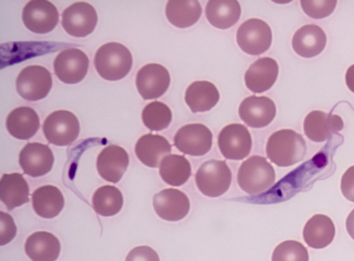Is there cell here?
Segmentation results:
<instances>
[{
    "instance_id": "cell-1",
    "label": "cell",
    "mask_w": 354,
    "mask_h": 261,
    "mask_svg": "<svg viewBox=\"0 0 354 261\" xmlns=\"http://www.w3.org/2000/svg\"><path fill=\"white\" fill-rule=\"evenodd\" d=\"M307 147L303 137L291 129H281L273 133L266 144L268 159L277 166L287 167L304 158Z\"/></svg>"
},
{
    "instance_id": "cell-2",
    "label": "cell",
    "mask_w": 354,
    "mask_h": 261,
    "mask_svg": "<svg viewBox=\"0 0 354 261\" xmlns=\"http://www.w3.org/2000/svg\"><path fill=\"white\" fill-rule=\"evenodd\" d=\"M132 64L133 58L129 50L118 42L102 45L94 57L97 72L103 79L109 81L124 78L129 72Z\"/></svg>"
},
{
    "instance_id": "cell-3",
    "label": "cell",
    "mask_w": 354,
    "mask_h": 261,
    "mask_svg": "<svg viewBox=\"0 0 354 261\" xmlns=\"http://www.w3.org/2000/svg\"><path fill=\"white\" fill-rule=\"evenodd\" d=\"M239 187L250 195H257L270 189L275 182L272 166L263 157L253 155L243 161L237 173Z\"/></svg>"
},
{
    "instance_id": "cell-4",
    "label": "cell",
    "mask_w": 354,
    "mask_h": 261,
    "mask_svg": "<svg viewBox=\"0 0 354 261\" xmlns=\"http://www.w3.org/2000/svg\"><path fill=\"white\" fill-rule=\"evenodd\" d=\"M231 181V171L223 160H207L201 165L195 174V182L198 190L203 195L211 197H216L225 193Z\"/></svg>"
},
{
    "instance_id": "cell-5",
    "label": "cell",
    "mask_w": 354,
    "mask_h": 261,
    "mask_svg": "<svg viewBox=\"0 0 354 261\" xmlns=\"http://www.w3.org/2000/svg\"><path fill=\"white\" fill-rule=\"evenodd\" d=\"M42 128L50 143L64 146L70 145L77 139L80 133V123L72 112L59 110L46 117Z\"/></svg>"
},
{
    "instance_id": "cell-6",
    "label": "cell",
    "mask_w": 354,
    "mask_h": 261,
    "mask_svg": "<svg viewBox=\"0 0 354 261\" xmlns=\"http://www.w3.org/2000/svg\"><path fill=\"white\" fill-rule=\"evenodd\" d=\"M52 76L44 67L31 65L24 68L16 79L18 94L27 101H38L46 97L52 87Z\"/></svg>"
},
{
    "instance_id": "cell-7",
    "label": "cell",
    "mask_w": 354,
    "mask_h": 261,
    "mask_svg": "<svg viewBox=\"0 0 354 261\" xmlns=\"http://www.w3.org/2000/svg\"><path fill=\"white\" fill-rule=\"evenodd\" d=\"M272 30L264 21L252 18L244 21L238 28L236 41L247 54L259 55L267 51L272 43Z\"/></svg>"
},
{
    "instance_id": "cell-8",
    "label": "cell",
    "mask_w": 354,
    "mask_h": 261,
    "mask_svg": "<svg viewBox=\"0 0 354 261\" xmlns=\"http://www.w3.org/2000/svg\"><path fill=\"white\" fill-rule=\"evenodd\" d=\"M212 133L202 124L182 126L174 136V146L180 152L192 156L205 155L212 148Z\"/></svg>"
},
{
    "instance_id": "cell-9",
    "label": "cell",
    "mask_w": 354,
    "mask_h": 261,
    "mask_svg": "<svg viewBox=\"0 0 354 261\" xmlns=\"http://www.w3.org/2000/svg\"><path fill=\"white\" fill-rule=\"evenodd\" d=\"M89 65L87 55L78 48L61 51L53 63L54 72L59 80L67 84L81 81L86 76Z\"/></svg>"
},
{
    "instance_id": "cell-10",
    "label": "cell",
    "mask_w": 354,
    "mask_h": 261,
    "mask_svg": "<svg viewBox=\"0 0 354 261\" xmlns=\"http://www.w3.org/2000/svg\"><path fill=\"white\" fill-rule=\"evenodd\" d=\"M252 137L248 128L241 124L225 126L218 136V145L222 155L229 160L245 158L252 148Z\"/></svg>"
},
{
    "instance_id": "cell-11",
    "label": "cell",
    "mask_w": 354,
    "mask_h": 261,
    "mask_svg": "<svg viewBox=\"0 0 354 261\" xmlns=\"http://www.w3.org/2000/svg\"><path fill=\"white\" fill-rule=\"evenodd\" d=\"M97 22L95 8L86 2H76L66 8L62 15L65 31L75 37H84L94 30Z\"/></svg>"
},
{
    "instance_id": "cell-12",
    "label": "cell",
    "mask_w": 354,
    "mask_h": 261,
    "mask_svg": "<svg viewBox=\"0 0 354 261\" xmlns=\"http://www.w3.org/2000/svg\"><path fill=\"white\" fill-rule=\"evenodd\" d=\"M22 20L30 31L45 34L55 28L59 13L55 6L48 1H30L24 8Z\"/></svg>"
},
{
    "instance_id": "cell-13",
    "label": "cell",
    "mask_w": 354,
    "mask_h": 261,
    "mask_svg": "<svg viewBox=\"0 0 354 261\" xmlns=\"http://www.w3.org/2000/svg\"><path fill=\"white\" fill-rule=\"evenodd\" d=\"M170 84L168 70L158 64H149L137 72L136 84L144 99H156L167 91Z\"/></svg>"
},
{
    "instance_id": "cell-14",
    "label": "cell",
    "mask_w": 354,
    "mask_h": 261,
    "mask_svg": "<svg viewBox=\"0 0 354 261\" xmlns=\"http://www.w3.org/2000/svg\"><path fill=\"white\" fill-rule=\"evenodd\" d=\"M153 206L157 215L167 221H178L183 219L190 209L187 196L176 188H165L156 193Z\"/></svg>"
},
{
    "instance_id": "cell-15",
    "label": "cell",
    "mask_w": 354,
    "mask_h": 261,
    "mask_svg": "<svg viewBox=\"0 0 354 261\" xmlns=\"http://www.w3.org/2000/svg\"><path fill=\"white\" fill-rule=\"evenodd\" d=\"M239 115L248 126L263 128L274 119L276 106L274 102L267 97L252 95L242 101L239 108Z\"/></svg>"
},
{
    "instance_id": "cell-16",
    "label": "cell",
    "mask_w": 354,
    "mask_h": 261,
    "mask_svg": "<svg viewBox=\"0 0 354 261\" xmlns=\"http://www.w3.org/2000/svg\"><path fill=\"white\" fill-rule=\"evenodd\" d=\"M19 162L26 174L37 177L51 170L54 157L47 145L32 142L28 143L20 151Z\"/></svg>"
},
{
    "instance_id": "cell-17",
    "label": "cell",
    "mask_w": 354,
    "mask_h": 261,
    "mask_svg": "<svg viewBox=\"0 0 354 261\" xmlns=\"http://www.w3.org/2000/svg\"><path fill=\"white\" fill-rule=\"evenodd\" d=\"M344 128L342 118L332 113L321 110L309 113L304 122V131L306 137L315 142H322Z\"/></svg>"
},
{
    "instance_id": "cell-18",
    "label": "cell",
    "mask_w": 354,
    "mask_h": 261,
    "mask_svg": "<svg viewBox=\"0 0 354 261\" xmlns=\"http://www.w3.org/2000/svg\"><path fill=\"white\" fill-rule=\"evenodd\" d=\"M129 161V155L123 148L111 144L103 148L98 155L97 169L103 179L116 183L126 171Z\"/></svg>"
},
{
    "instance_id": "cell-19",
    "label": "cell",
    "mask_w": 354,
    "mask_h": 261,
    "mask_svg": "<svg viewBox=\"0 0 354 261\" xmlns=\"http://www.w3.org/2000/svg\"><path fill=\"white\" fill-rule=\"evenodd\" d=\"M279 66L272 58L266 57L255 61L245 73L247 88L254 93L269 90L278 77Z\"/></svg>"
},
{
    "instance_id": "cell-20",
    "label": "cell",
    "mask_w": 354,
    "mask_h": 261,
    "mask_svg": "<svg viewBox=\"0 0 354 261\" xmlns=\"http://www.w3.org/2000/svg\"><path fill=\"white\" fill-rule=\"evenodd\" d=\"M326 44V35L321 27L307 24L298 29L293 35L292 46L301 57L311 58L321 53Z\"/></svg>"
},
{
    "instance_id": "cell-21",
    "label": "cell",
    "mask_w": 354,
    "mask_h": 261,
    "mask_svg": "<svg viewBox=\"0 0 354 261\" xmlns=\"http://www.w3.org/2000/svg\"><path fill=\"white\" fill-rule=\"evenodd\" d=\"M171 146L162 135L148 133L140 137L135 146V153L140 161L151 168L160 166L162 160L169 155Z\"/></svg>"
},
{
    "instance_id": "cell-22",
    "label": "cell",
    "mask_w": 354,
    "mask_h": 261,
    "mask_svg": "<svg viewBox=\"0 0 354 261\" xmlns=\"http://www.w3.org/2000/svg\"><path fill=\"white\" fill-rule=\"evenodd\" d=\"M6 128L14 137L22 140L29 139L39 128V116L30 107L16 108L7 117Z\"/></svg>"
},
{
    "instance_id": "cell-23",
    "label": "cell",
    "mask_w": 354,
    "mask_h": 261,
    "mask_svg": "<svg viewBox=\"0 0 354 261\" xmlns=\"http://www.w3.org/2000/svg\"><path fill=\"white\" fill-rule=\"evenodd\" d=\"M60 250L59 240L46 231L31 234L25 243L26 253L32 261H55Z\"/></svg>"
},
{
    "instance_id": "cell-24",
    "label": "cell",
    "mask_w": 354,
    "mask_h": 261,
    "mask_svg": "<svg viewBox=\"0 0 354 261\" xmlns=\"http://www.w3.org/2000/svg\"><path fill=\"white\" fill-rule=\"evenodd\" d=\"M335 227L327 215L316 214L308 220L303 230L305 242L311 248L322 249L333 240Z\"/></svg>"
},
{
    "instance_id": "cell-25",
    "label": "cell",
    "mask_w": 354,
    "mask_h": 261,
    "mask_svg": "<svg viewBox=\"0 0 354 261\" xmlns=\"http://www.w3.org/2000/svg\"><path fill=\"white\" fill-rule=\"evenodd\" d=\"M0 199L8 210L28 202L29 187L21 174H3L0 180Z\"/></svg>"
},
{
    "instance_id": "cell-26",
    "label": "cell",
    "mask_w": 354,
    "mask_h": 261,
    "mask_svg": "<svg viewBox=\"0 0 354 261\" xmlns=\"http://www.w3.org/2000/svg\"><path fill=\"white\" fill-rule=\"evenodd\" d=\"M216 87L207 81H196L186 90L185 100L192 113L211 110L219 100Z\"/></svg>"
},
{
    "instance_id": "cell-27",
    "label": "cell",
    "mask_w": 354,
    "mask_h": 261,
    "mask_svg": "<svg viewBox=\"0 0 354 261\" xmlns=\"http://www.w3.org/2000/svg\"><path fill=\"white\" fill-rule=\"evenodd\" d=\"M35 213L41 218L51 219L59 214L64 206V199L59 189L52 185L42 186L32 195Z\"/></svg>"
},
{
    "instance_id": "cell-28",
    "label": "cell",
    "mask_w": 354,
    "mask_h": 261,
    "mask_svg": "<svg viewBox=\"0 0 354 261\" xmlns=\"http://www.w3.org/2000/svg\"><path fill=\"white\" fill-rule=\"evenodd\" d=\"M241 10L237 1H209L205 7L208 21L219 29H227L239 19Z\"/></svg>"
},
{
    "instance_id": "cell-29",
    "label": "cell",
    "mask_w": 354,
    "mask_h": 261,
    "mask_svg": "<svg viewBox=\"0 0 354 261\" xmlns=\"http://www.w3.org/2000/svg\"><path fill=\"white\" fill-rule=\"evenodd\" d=\"M202 8L198 1H169L165 14L174 26L185 28L194 25L200 18Z\"/></svg>"
},
{
    "instance_id": "cell-30",
    "label": "cell",
    "mask_w": 354,
    "mask_h": 261,
    "mask_svg": "<svg viewBox=\"0 0 354 261\" xmlns=\"http://www.w3.org/2000/svg\"><path fill=\"white\" fill-rule=\"evenodd\" d=\"M159 173L167 184L179 186L189 178L192 173L191 165L183 155L169 154L162 160Z\"/></svg>"
},
{
    "instance_id": "cell-31",
    "label": "cell",
    "mask_w": 354,
    "mask_h": 261,
    "mask_svg": "<svg viewBox=\"0 0 354 261\" xmlns=\"http://www.w3.org/2000/svg\"><path fill=\"white\" fill-rule=\"evenodd\" d=\"M92 205L96 213L102 216L114 215L121 210L123 205L122 193L114 186H101L93 195Z\"/></svg>"
},
{
    "instance_id": "cell-32",
    "label": "cell",
    "mask_w": 354,
    "mask_h": 261,
    "mask_svg": "<svg viewBox=\"0 0 354 261\" xmlns=\"http://www.w3.org/2000/svg\"><path fill=\"white\" fill-rule=\"evenodd\" d=\"M142 119L145 126L152 131L167 128L172 119V113L165 104L154 101L142 110Z\"/></svg>"
},
{
    "instance_id": "cell-33",
    "label": "cell",
    "mask_w": 354,
    "mask_h": 261,
    "mask_svg": "<svg viewBox=\"0 0 354 261\" xmlns=\"http://www.w3.org/2000/svg\"><path fill=\"white\" fill-rule=\"evenodd\" d=\"M307 249L296 240H286L273 251L272 261H308Z\"/></svg>"
},
{
    "instance_id": "cell-34",
    "label": "cell",
    "mask_w": 354,
    "mask_h": 261,
    "mask_svg": "<svg viewBox=\"0 0 354 261\" xmlns=\"http://www.w3.org/2000/svg\"><path fill=\"white\" fill-rule=\"evenodd\" d=\"M304 12L313 19H323L335 8L337 1H300Z\"/></svg>"
},
{
    "instance_id": "cell-35",
    "label": "cell",
    "mask_w": 354,
    "mask_h": 261,
    "mask_svg": "<svg viewBox=\"0 0 354 261\" xmlns=\"http://www.w3.org/2000/svg\"><path fill=\"white\" fill-rule=\"evenodd\" d=\"M0 245L10 242L16 235L17 227L12 218L8 213L0 212Z\"/></svg>"
},
{
    "instance_id": "cell-36",
    "label": "cell",
    "mask_w": 354,
    "mask_h": 261,
    "mask_svg": "<svg viewBox=\"0 0 354 261\" xmlns=\"http://www.w3.org/2000/svg\"><path fill=\"white\" fill-rule=\"evenodd\" d=\"M125 261H160L158 253L148 246H139L130 251Z\"/></svg>"
},
{
    "instance_id": "cell-37",
    "label": "cell",
    "mask_w": 354,
    "mask_h": 261,
    "mask_svg": "<svg viewBox=\"0 0 354 261\" xmlns=\"http://www.w3.org/2000/svg\"><path fill=\"white\" fill-rule=\"evenodd\" d=\"M340 187L343 195L354 202V166L349 167L343 174Z\"/></svg>"
},
{
    "instance_id": "cell-38",
    "label": "cell",
    "mask_w": 354,
    "mask_h": 261,
    "mask_svg": "<svg viewBox=\"0 0 354 261\" xmlns=\"http://www.w3.org/2000/svg\"><path fill=\"white\" fill-rule=\"evenodd\" d=\"M345 79L346 86L351 92L354 93V64L347 69Z\"/></svg>"
},
{
    "instance_id": "cell-39",
    "label": "cell",
    "mask_w": 354,
    "mask_h": 261,
    "mask_svg": "<svg viewBox=\"0 0 354 261\" xmlns=\"http://www.w3.org/2000/svg\"><path fill=\"white\" fill-rule=\"evenodd\" d=\"M346 228L349 235L354 240V209L352 210L346 218Z\"/></svg>"
}]
</instances>
